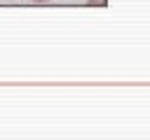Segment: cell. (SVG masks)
Instances as JSON below:
<instances>
[{"label":"cell","mask_w":150,"mask_h":140,"mask_svg":"<svg viewBox=\"0 0 150 140\" xmlns=\"http://www.w3.org/2000/svg\"><path fill=\"white\" fill-rule=\"evenodd\" d=\"M30 2H38V5H42V2H49V0H30Z\"/></svg>","instance_id":"cell-1"}]
</instances>
